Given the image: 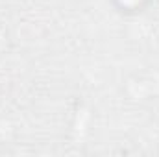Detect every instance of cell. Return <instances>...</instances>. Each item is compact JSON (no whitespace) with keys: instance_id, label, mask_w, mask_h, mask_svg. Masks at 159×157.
<instances>
[{"instance_id":"obj_1","label":"cell","mask_w":159,"mask_h":157,"mask_svg":"<svg viewBox=\"0 0 159 157\" xmlns=\"http://www.w3.org/2000/svg\"><path fill=\"white\" fill-rule=\"evenodd\" d=\"M122 7H126V9H133V7H137V6H141L143 4V0H117Z\"/></svg>"}]
</instances>
